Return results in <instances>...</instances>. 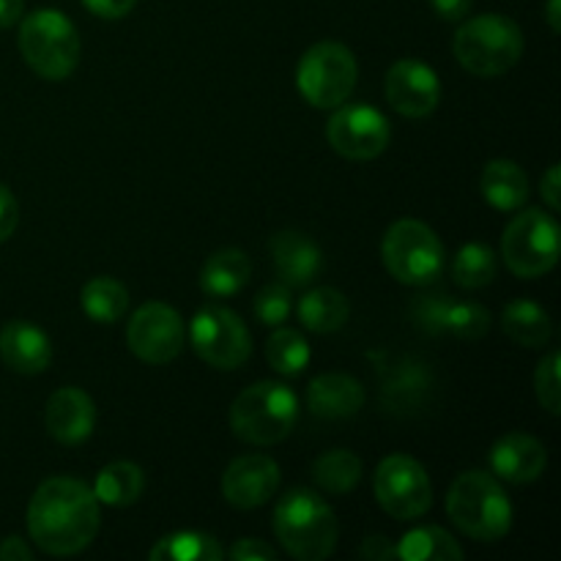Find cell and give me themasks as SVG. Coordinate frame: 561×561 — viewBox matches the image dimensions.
I'll list each match as a JSON object with an SVG mask.
<instances>
[{"label": "cell", "instance_id": "39", "mask_svg": "<svg viewBox=\"0 0 561 561\" xmlns=\"http://www.w3.org/2000/svg\"><path fill=\"white\" fill-rule=\"evenodd\" d=\"M359 557H365L370 561L398 559V546H392V542H389V537L373 535V537H367V540L359 546Z\"/></svg>", "mask_w": 561, "mask_h": 561}, {"label": "cell", "instance_id": "28", "mask_svg": "<svg viewBox=\"0 0 561 561\" xmlns=\"http://www.w3.org/2000/svg\"><path fill=\"white\" fill-rule=\"evenodd\" d=\"M80 305L91 321L115 323L129 310V290L115 277H93L82 288Z\"/></svg>", "mask_w": 561, "mask_h": 561}, {"label": "cell", "instance_id": "16", "mask_svg": "<svg viewBox=\"0 0 561 561\" xmlns=\"http://www.w3.org/2000/svg\"><path fill=\"white\" fill-rule=\"evenodd\" d=\"M44 422L55 442L64 447H77V444L88 442L96 427V405L82 389L64 387L49 394Z\"/></svg>", "mask_w": 561, "mask_h": 561}, {"label": "cell", "instance_id": "33", "mask_svg": "<svg viewBox=\"0 0 561 561\" xmlns=\"http://www.w3.org/2000/svg\"><path fill=\"white\" fill-rule=\"evenodd\" d=\"M491 329V312L477 301H447L442 312V334L458 340H482Z\"/></svg>", "mask_w": 561, "mask_h": 561}, {"label": "cell", "instance_id": "22", "mask_svg": "<svg viewBox=\"0 0 561 561\" xmlns=\"http://www.w3.org/2000/svg\"><path fill=\"white\" fill-rule=\"evenodd\" d=\"M482 197L496 211H518L529 201V179L520 164L510 159H491L480 179Z\"/></svg>", "mask_w": 561, "mask_h": 561}, {"label": "cell", "instance_id": "5", "mask_svg": "<svg viewBox=\"0 0 561 561\" xmlns=\"http://www.w3.org/2000/svg\"><path fill=\"white\" fill-rule=\"evenodd\" d=\"M453 53L477 77L507 75L524 55V31L504 14H480L463 22L453 38Z\"/></svg>", "mask_w": 561, "mask_h": 561}, {"label": "cell", "instance_id": "20", "mask_svg": "<svg viewBox=\"0 0 561 561\" xmlns=\"http://www.w3.org/2000/svg\"><path fill=\"white\" fill-rule=\"evenodd\" d=\"M307 405L321 420H348L365 405V387L348 373H323L307 387Z\"/></svg>", "mask_w": 561, "mask_h": 561}, {"label": "cell", "instance_id": "38", "mask_svg": "<svg viewBox=\"0 0 561 561\" xmlns=\"http://www.w3.org/2000/svg\"><path fill=\"white\" fill-rule=\"evenodd\" d=\"M230 557L239 561H257V559L268 561V559H277V551L261 540H239L233 548H230Z\"/></svg>", "mask_w": 561, "mask_h": 561}, {"label": "cell", "instance_id": "25", "mask_svg": "<svg viewBox=\"0 0 561 561\" xmlns=\"http://www.w3.org/2000/svg\"><path fill=\"white\" fill-rule=\"evenodd\" d=\"M296 312H299V321L307 332L332 334L345 327V321L351 316V307L348 299L340 290L321 285V288H312L301 296Z\"/></svg>", "mask_w": 561, "mask_h": 561}, {"label": "cell", "instance_id": "34", "mask_svg": "<svg viewBox=\"0 0 561 561\" xmlns=\"http://www.w3.org/2000/svg\"><path fill=\"white\" fill-rule=\"evenodd\" d=\"M252 312L266 327H283L290 318V312H294V296H290L288 285L272 283L257 290L255 301H252Z\"/></svg>", "mask_w": 561, "mask_h": 561}, {"label": "cell", "instance_id": "21", "mask_svg": "<svg viewBox=\"0 0 561 561\" xmlns=\"http://www.w3.org/2000/svg\"><path fill=\"white\" fill-rule=\"evenodd\" d=\"M433 378L422 367V362L400 359L392 367H383V405H389L392 414H414L425 405L431 394Z\"/></svg>", "mask_w": 561, "mask_h": 561}, {"label": "cell", "instance_id": "1", "mask_svg": "<svg viewBox=\"0 0 561 561\" xmlns=\"http://www.w3.org/2000/svg\"><path fill=\"white\" fill-rule=\"evenodd\" d=\"M99 502L85 482L49 477L27 504V535L49 557H75L99 535Z\"/></svg>", "mask_w": 561, "mask_h": 561}, {"label": "cell", "instance_id": "36", "mask_svg": "<svg viewBox=\"0 0 561 561\" xmlns=\"http://www.w3.org/2000/svg\"><path fill=\"white\" fill-rule=\"evenodd\" d=\"M16 222H20V206L16 197L5 184H0V241H9L14 236Z\"/></svg>", "mask_w": 561, "mask_h": 561}, {"label": "cell", "instance_id": "11", "mask_svg": "<svg viewBox=\"0 0 561 561\" xmlns=\"http://www.w3.org/2000/svg\"><path fill=\"white\" fill-rule=\"evenodd\" d=\"M376 502L394 520H416L431 510L433 485L425 466L411 455H389L373 477Z\"/></svg>", "mask_w": 561, "mask_h": 561}, {"label": "cell", "instance_id": "7", "mask_svg": "<svg viewBox=\"0 0 561 561\" xmlns=\"http://www.w3.org/2000/svg\"><path fill=\"white\" fill-rule=\"evenodd\" d=\"M381 261L398 283L425 288L436 283L447 266L444 244L431 225L420 219H398L383 233Z\"/></svg>", "mask_w": 561, "mask_h": 561}, {"label": "cell", "instance_id": "29", "mask_svg": "<svg viewBox=\"0 0 561 561\" xmlns=\"http://www.w3.org/2000/svg\"><path fill=\"white\" fill-rule=\"evenodd\" d=\"M312 480L332 496L351 493L362 480V460L351 449H329L312 463Z\"/></svg>", "mask_w": 561, "mask_h": 561}, {"label": "cell", "instance_id": "41", "mask_svg": "<svg viewBox=\"0 0 561 561\" xmlns=\"http://www.w3.org/2000/svg\"><path fill=\"white\" fill-rule=\"evenodd\" d=\"M431 5L447 22H460L471 11V0H431Z\"/></svg>", "mask_w": 561, "mask_h": 561}, {"label": "cell", "instance_id": "3", "mask_svg": "<svg viewBox=\"0 0 561 561\" xmlns=\"http://www.w3.org/2000/svg\"><path fill=\"white\" fill-rule=\"evenodd\" d=\"M447 513L453 524L477 542H499L513 529L510 496L488 471H463L449 485Z\"/></svg>", "mask_w": 561, "mask_h": 561}, {"label": "cell", "instance_id": "2", "mask_svg": "<svg viewBox=\"0 0 561 561\" xmlns=\"http://www.w3.org/2000/svg\"><path fill=\"white\" fill-rule=\"evenodd\" d=\"M274 535L285 553L299 561H323L337 548L340 524L321 493L294 488L274 507Z\"/></svg>", "mask_w": 561, "mask_h": 561}, {"label": "cell", "instance_id": "32", "mask_svg": "<svg viewBox=\"0 0 561 561\" xmlns=\"http://www.w3.org/2000/svg\"><path fill=\"white\" fill-rule=\"evenodd\" d=\"M453 279L466 290L485 288L496 279V252L482 241L460 247L453 261Z\"/></svg>", "mask_w": 561, "mask_h": 561}, {"label": "cell", "instance_id": "17", "mask_svg": "<svg viewBox=\"0 0 561 561\" xmlns=\"http://www.w3.org/2000/svg\"><path fill=\"white\" fill-rule=\"evenodd\" d=\"M491 469L496 480L513 482V485H526V482L540 480L546 471L548 453L540 438L529 433H507L491 447Z\"/></svg>", "mask_w": 561, "mask_h": 561}, {"label": "cell", "instance_id": "12", "mask_svg": "<svg viewBox=\"0 0 561 561\" xmlns=\"http://www.w3.org/2000/svg\"><path fill=\"white\" fill-rule=\"evenodd\" d=\"M327 137L334 153H340L343 159L367 162L387 151L392 126H389L387 115L373 104L343 102L340 107H334V115L329 118Z\"/></svg>", "mask_w": 561, "mask_h": 561}, {"label": "cell", "instance_id": "23", "mask_svg": "<svg viewBox=\"0 0 561 561\" xmlns=\"http://www.w3.org/2000/svg\"><path fill=\"white\" fill-rule=\"evenodd\" d=\"M250 274L252 263L247 252L239 250V247H225V250H217L203 263L201 288L206 296L225 299V296L239 294L250 283Z\"/></svg>", "mask_w": 561, "mask_h": 561}, {"label": "cell", "instance_id": "19", "mask_svg": "<svg viewBox=\"0 0 561 561\" xmlns=\"http://www.w3.org/2000/svg\"><path fill=\"white\" fill-rule=\"evenodd\" d=\"M0 359L20 376H38L53 362V343L31 321H9L0 329Z\"/></svg>", "mask_w": 561, "mask_h": 561}, {"label": "cell", "instance_id": "35", "mask_svg": "<svg viewBox=\"0 0 561 561\" xmlns=\"http://www.w3.org/2000/svg\"><path fill=\"white\" fill-rule=\"evenodd\" d=\"M559 362L561 356L557 351L546 356L540 362V367L535 370V392L537 400H540L542 409L548 411L551 416H559L561 411V387H559Z\"/></svg>", "mask_w": 561, "mask_h": 561}, {"label": "cell", "instance_id": "15", "mask_svg": "<svg viewBox=\"0 0 561 561\" xmlns=\"http://www.w3.org/2000/svg\"><path fill=\"white\" fill-rule=\"evenodd\" d=\"M279 488V466L268 455L250 453L236 458L222 474V496L236 510L263 507Z\"/></svg>", "mask_w": 561, "mask_h": 561}, {"label": "cell", "instance_id": "10", "mask_svg": "<svg viewBox=\"0 0 561 561\" xmlns=\"http://www.w3.org/2000/svg\"><path fill=\"white\" fill-rule=\"evenodd\" d=\"M190 343L195 354L217 370H239L252 354L247 323L233 310L219 305L195 312L190 323Z\"/></svg>", "mask_w": 561, "mask_h": 561}, {"label": "cell", "instance_id": "9", "mask_svg": "<svg viewBox=\"0 0 561 561\" xmlns=\"http://www.w3.org/2000/svg\"><path fill=\"white\" fill-rule=\"evenodd\" d=\"M504 263L524 279L542 277L559 263V222L553 214L526 208L502 236Z\"/></svg>", "mask_w": 561, "mask_h": 561}, {"label": "cell", "instance_id": "43", "mask_svg": "<svg viewBox=\"0 0 561 561\" xmlns=\"http://www.w3.org/2000/svg\"><path fill=\"white\" fill-rule=\"evenodd\" d=\"M22 20V0H0V27H11Z\"/></svg>", "mask_w": 561, "mask_h": 561}, {"label": "cell", "instance_id": "8", "mask_svg": "<svg viewBox=\"0 0 561 561\" xmlns=\"http://www.w3.org/2000/svg\"><path fill=\"white\" fill-rule=\"evenodd\" d=\"M359 77L354 53L340 42H321L301 55L296 66V88L316 110H334L348 102Z\"/></svg>", "mask_w": 561, "mask_h": 561}, {"label": "cell", "instance_id": "37", "mask_svg": "<svg viewBox=\"0 0 561 561\" xmlns=\"http://www.w3.org/2000/svg\"><path fill=\"white\" fill-rule=\"evenodd\" d=\"M135 3L137 0H82V5L102 20H121L135 9Z\"/></svg>", "mask_w": 561, "mask_h": 561}, {"label": "cell", "instance_id": "24", "mask_svg": "<svg viewBox=\"0 0 561 561\" xmlns=\"http://www.w3.org/2000/svg\"><path fill=\"white\" fill-rule=\"evenodd\" d=\"M502 329L524 348H546L553 337V321L537 301L515 299L504 307Z\"/></svg>", "mask_w": 561, "mask_h": 561}, {"label": "cell", "instance_id": "26", "mask_svg": "<svg viewBox=\"0 0 561 561\" xmlns=\"http://www.w3.org/2000/svg\"><path fill=\"white\" fill-rule=\"evenodd\" d=\"M142 488H146V474H142L140 466L131 463V460H115L99 471L91 491L99 504L118 510L131 507L142 496Z\"/></svg>", "mask_w": 561, "mask_h": 561}, {"label": "cell", "instance_id": "31", "mask_svg": "<svg viewBox=\"0 0 561 561\" xmlns=\"http://www.w3.org/2000/svg\"><path fill=\"white\" fill-rule=\"evenodd\" d=\"M266 359L279 376L294 378L301 376L307 370L312 359L310 343L305 340V334H299L296 329L274 327V334L266 343Z\"/></svg>", "mask_w": 561, "mask_h": 561}, {"label": "cell", "instance_id": "27", "mask_svg": "<svg viewBox=\"0 0 561 561\" xmlns=\"http://www.w3.org/2000/svg\"><path fill=\"white\" fill-rule=\"evenodd\" d=\"M398 559L403 561H460L463 548L449 531L438 526H416L400 537Z\"/></svg>", "mask_w": 561, "mask_h": 561}, {"label": "cell", "instance_id": "40", "mask_svg": "<svg viewBox=\"0 0 561 561\" xmlns=\"http://www.w3.org/2000/svg\"><path fill=\"white\" fill-rule=\"evenodd\" d=\"M561 184H559V164H551V168L546 170V175H542L540 181V195L542 201H546L548 211H559L561 206Z\"/></svg>", "mask_w": 561, "mask_h": 561}, {"label": "cell", "instance_id": "6", "mask_svg": "<svg viewBox=\"0 0 561 561\" xmlns=\"http://www.w3.org/2000/svg\"><path fill=\"white\" fill-rule=\"evenodd\" d=\"M80 33L55 9H38L20 22V53L42 80H66L80 64Z\"/></svg>", "mask_w": 561, "mask_h": 561}, {"label": "cell", "instance_id": "14", "mask_svg": "<svg viewBox=\"0 0 561 561\" xmlns=\"http://www.w3.org/2000/svg\"><path fill=\"white\" fill-rule=\"evenodd\" d=\"M383 93L394 113L405 115V118H427L442 102V82L427 64L416 58H403L387 71Z\"/></svg>", "mask_w": 561, "mask_h": 561}, {"label": "cell", "instance_id": "4", "mask_svg": "<svg viewBox=\"0 0 561 561\" xmlns=\"http://www.w3.org/2000/svg\"><path fill=\"white\" fill-rule=\"evenodd\" d=\"M299 420V400L279 381H257L230 405V431L252 447H272L290 436Z\"/></svg>", "mask_w": 561, "mask_h": 561}, {"label": "cell", "instance_id": "18", "mask_svg": "<svg viewBox=\"0 0 561 561\" xmlns=\"http://www.w3.org/2000/svg\"><path fill=\"white\" fill-rule=\"evenodd\" d=\"M268 250H272V261L279 274V283H285L288 288H305L323 268L321 247L310 236L299 233V230H279V233H274L272 241H268Z\"/></svg>", "mask_w": 561, "mask_h": 561}, {"label": "cell", "instance_id": "44", "mask_svg": "<svg viewBox=\"0 0 561 561\" xmlns=\"http://www.w3.org/2000/svg\"><path fill=\"white\" fill-rule=\"evenodd\" d=\"M548 25H551L553 33L561 31V20H559V0H548Z\"/></svg>", "mask_w": 561, "mask_h": 561}, {"label": "cell", "instance_id": "13", "mask_svg": "<svg viewBox=\"0 0 561 561\" xmlns=\"http://www.w3.org/2000/svg\"><path fill=\"white\" fill-rule=\"evenodd\" d=\"M126 343L131 354L146 365H168L186 343L184 318L164 301H146L129 318Z\"/></svg>", "mask_w": 561, "mask_h": 561}, {"label": "cell", "instance_id": "42", "mask_svg": "<svg viewBox=\"0 0 561 561\" xmlns=\"http://www.w3.org/2000/svg\"><path fill=\"white\" fill-rule=\"evenodd\" d=\"M33 557L31 548L25 546V540L22 537H5L3 542H0V561H27Z\"/></svg>", "mask_w": 561, "mask_h": 561}, {"label": "cell", "instance_id": "30", "mask_svg": "<svg viewBox=\"0 0 561 561\" xmlns=\"http://www.w3.org/2000/svg\"><path fill=\"white\" fill-rule=\"evenodd\" d=\"M151 561H222L225 551L217 537L203 531H173L151 548Z\"/></svg>", "mask_w": 561, "mask_h": 561}]
</instances>
